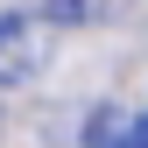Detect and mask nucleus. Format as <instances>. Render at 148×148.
<instances>
[{
    "label": "nucleus",
    "mask_w": 148,
    "mask_h": 148,
    "mask_svg": "<svg viewBox=\"0 0 148 148\" xmlns=\"http://www.w3.org/2000/svg\"><path fill=\"white\" fill-rule=\"evenodd\" d=\"M85 148H134V113H120V106H99L85 127Z\"/></svg>",
    "instance_id": "obj_2"
},
{
    "label": "nucleus",
    "mask_w": 148,
    "mask_h": 148,
    "mask_svg": "<svg viewBox=\"0 0 148 148\" xmlns=\"http://www.w3.org/2000/svg\"><path fill=\"white\" fill-rule=\"evenodd\" d=\"M57 49V28L42 14H7L0 21V85H28Z\"/></svg>",
    "instance_id": "obj_1"
},
{
    "label": "nucleus",
    "mask_w": 148,
    "mask_h": 148,
    "mask_svg": "<svg viewBox=\"0 0 148 148\" xmlns=\"http://www.w3.org/2000/svg\"><path fill=\"white\" fill-rule=\"evenodd\" d=\"M49 7H57V14H78V7H85V0H49Z\"/></svg>",
    "instance_id": "obj_4"
},
{
    "label": "nucleus",
    "mask_w": 148,
    "mask_h": 148,
    "mask_svg": "<svg viewBox=\"0 0 148 148\" xmlns=\"http://www.w3.org/2000/svg\"><path fill=\"white\" fill-rule=\"evenodd\" d=\"M134 148H148V113H134Z\"/></svg>",
    "instance_id": "obj_3"
}]
</instances>
